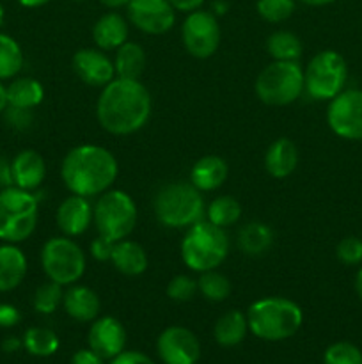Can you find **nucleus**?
<instances>
[{"mask_svg":"<svg viewBox=\"0 0 362 364\" xmlns=\"http://www.w3.org/2000/svg\"><path fill=\"white\" fill-rule=\"evenodd\" d=\"M153 98L141 80L116 77L102 89L96 102V119L110 135L137 134L148 124Z\"/></svg>","mask_w":362,"mask_h":364,"instance_id":"f257e3e1","label":"nucleus"},{"mask_svg":"<svg viewBox=\"0 0 362 364\" xmlns=\"http://www.w3.org/2000/svg\"><path fill=\"white\" fill-rule=\"evenodd\" d=\"M119 164L110 149L98 144H80L70 149L60 164V178L71 194L94 198L116 183Z\"/></svg>","mask_w":362,"mask_h":364,"instance_id":"f03ea898","label":"nucleus"},{"mask_svg":"<svg viewBox=\"0 0 362 364\" xmlns=\"http://www.w3.org/2000/svg\"><path fill=\"white\" fill-rule=\"evenodd\" d=\"M248 333L263 341H284L293 338L304 323V313L295 301L286 297H265L247 309Z\"/></svg>","mask_w":362,"mask_h":364,"instance_id":"7ed1b4c3","label":"nucleus"},{"mask_svg":"<svg viewBox=\"0 0 362 364\" xmlns=\"http://www.w3.org/2000/svg\"><path fill=\"white\" fill-rule=\"evenodd\" d=\"M155 217L167 230H188L204 219L206 205L202 192L190 181H169L153 198Z\"/></svg>","mask_w":362,"mask_h":364,"instance_id":"20e7f679","label":"nucleus"},{"mask_svg":"<svg viewBox=\"0 0 362 364\" xmlns=\"http://www.w3.org/2000/svg\"><path fill=\"white\" fill-rule=\"evenodd\" d=\"M181 259L192 272L216 270L229 255V238L226 230L202 219L190 226L180 245Z\"/></svg>","mask_w":362,"mask_h":364,"instance_id":"39448f33","label":"nucleus"},{"mask_svg":"<svg viewBox=\"0 0 362 364\" xmlns=\"http://www.w3.org/2000/svg\"><path fill=\"white\" fill-rule=\"evenodd\" d=\"M39 199L34 192L20 187H6L0 191V240L20 244L38 228Z\"/></svg>","mask_w":362,"mask_h":364,"instance_id":"423d86ee","label":"nucleus"},{"mask_svg":"<svg viewBox=\"0 0 362 364\" xmlns=\"http://www.w3.org/2000/svg\"><path fill=\"white\" fill-rule=\"evenodd\" d=\"M254 91L265 105H291L305 92L304 68L298 60H273L258 75Z\"/></svg>","mask_w":362,"mask_h":364,"instance_id":"0eeeda50","label":"nucleus"},{"mask_svg":"<svg viewBox=\"0 0 362 364\" xmlns=\"http://www.w3.org/2000/svg\"><path fill=\"white\" fill-rule=\"evenodd\" d=\"M138 210L135 199L119 188H109L98 196L94 205V224L98 235L110 242L124 240L137 226Z\"/></svg>","mask_w":362,"mask_h":364,"instance_id":"6e6552de","label":"nucleus"},{"mask_svg":"<svg viewBox=\"0 0 362 364\" xmlns=\"http://www.w3.org/2000/svg\"><path fill=\"white\" fill-rule=\"evenodd\" d=\"M348 78V64L336 50H322L311 57L304 68V91L316 102H330L341 91Z\"/></svg>","mask_w":362,"mask_h":364,"instance_id":"1a4fd4ad","label":"nucleus"},{"mask_svg":"<svg viewBox=\"0 0 362 364\" xmlns=\"http://www.w3.org/2000/svg\"><path fill=\"white\" fill-rule=\"evenodd\" d=\"M39 259L45 276L60 287H71L78 283L87 267L85 252L73 238L66 235L48 238L43 244Z\"/></svg>","mask_w":362,"mask_h":364,"instance_id":"9d476101","label":"nucleus"},{"mask_svg":"<svg viewBox=\"0 0 362 364\" xmlns=\"http://www.w3.org/2000/svg\"><path fill=\"white\" fill-rule=\"evenodd\" d=\"M220 39L222 31L212 11L197 9L187 14L181 25V41L192 57L209 59L219 50Z\"/></svg>","mask_w":362,"mask_h":364,"instance_id":"9b49d317","label":"nucleus"},{"mask_svg":"<svg viewBox=\"0 0 362 364\" xmlns=\"http://www.w3.org/2000/svg\"><path fill=\"white\" fill-rule=\"evenodd\" d=\"M327 124L344 141H362V89H346L327 107Z\"/></svg>","mask_w":362,"mask_h":364,"instance_id":"f8f14e48","label":"nucleus"},{"mask_svg":"<svg viewBox=\"0 0 362 364\" xmlns=\"http://www.w3.org/2000/svg\"><path fill=\"white\" fill-rule=\"evenodd\" d=\"M128 21L149 36H162L176 23V11L169 0H130L126 6Z\"/></svg>","mask_w":362,"mask_h":364,"instance_id":"ddd939ff","label":"nucleus"},{"mask_svg":"<svg viewBox=\"0 0 362 364\" xmlns=\"http://www.w3.org/2000/svg\"><path fill=\"white\" fill-rule=\"evenodd\" d=\"M156 352L163 364H195L201 358V343L187 327L170 326L160 333Z\"/></svg>","mask_w":362,"mask_h":364,"instance_id":"4468645a","label":"nucleus"},{"mask_svg":"<svg viewBox=\"0 0 362 364\" xmlns=\"http://www.w3.org/2000/svg\"><path fill=\"white\" fill-rule=\"evenodd\" d=\"M77 77L91 87L103 89L116 78L114 59L99 48H80L71 59Z\"/></svg>","mask_w":362,"mask_h":364,"instance_id":"2eb2a0df","label":"nucleus"},{"mask_svg":"<svg viewBox=\"0 0 362 364\" xmlns=\"http://www.w3.org/2000/svg\"><path fill=\"white\" fill-rule=\"evenodd\" d=\"M87 343L91 350L110 361L126 347V329L116 316H99L91 322Z\"/></svg>","mask_w":362,"mask_h":364,"instance_id":"dca6fc26","label":"nucleus"},{"mask_svg":"<svg viewBox=\"0 0 362 364\" xmlns=\"http://www.w3.org/2000/svg\"><path fill=\"white\" fill-rule=\"evenodd\" d=\"M55 220L62 235L70 238L80 237L94 224V205H91L89 198L71 194L57 208Z\"/></svg>","mask_w":362,"mask_h":364,"instance_id":"f3484780","label":"nucleus"},{"mask_svg":"<svg viewBox=\"0 0 362 364\" xmlns=\"http://www.w3.org/2000/svg\"><path fill=\"white\" fill-rule=\"evenodd\" d=\"M11 174L14 187L34 192L46 178L45 159L35 149H21L11 162Z\"/></svg>","mask_w":362,"mask_h":364,"instance_id":"a211bd4d","label":"nucleus"},{"mask_svg":"<svg viewBox=\"0 0 362 364\" xmlns=\"http://www.w3.org/2000/svg\"><path fill=\"white\" fill-rule=\"evenodd\" d=\"M62 308L75 322L89 323L98 318L102 304H99L98 294L92 288L75 283L67 287V290H64Z\"/></svg>","mask_w":362,"mask_h":364,"instance_id":"6ab92c4d","label":"nucleus"},{"mask_svg":"<svg viewBox=\"0 0 362 364\" xmlns=\"http://www.w3.org/2000/svg\"><path fill=\"white\" fill-rule=\"evenodd\" d=\"M128 20L117 11H109L102 14L92 25V39L96 48L103 52H112L128 41Z\"/></svg>","mask_w":362,"mask_h":364,"instance_id":"aec40b11","label":"nucleus"},{"mask_svg":"<svg viewBox=\"0 0 362 364\" xmlns=\"http://www.w3.org/2000/svg\"><path fill=\"white\" fill-rule=\"evenodd\" d=\"M27 256L16 244L0 245V294L13 291L27 276Z\"/></svg>","mask_w":362,"mask_h":364,"instance_id":"412c9836","label":"nucleus"},{"mask_svg":"<svg viewBox=\"0 0 362 364\" xmlns=\"http://www.w3.org/2000/svg\"><path fill=\"white\" fill-rule=\"evenodd\" d=\"M298 166V149L295 142L287 137L275 139L266 148L265 169L266 173L277 180L291 176Z\"/></svg>","mask_w":362,"mask_h":364,"instance_id":"4be33fe9","label":"nucleus"},{"mask_svg":"<svg viewBox=\"0 0 362 364\" xmlns=\"http://www.w3.org/2000/svg\"><path fill=\"white\" fill-rule=\"evenodd\" d=\"M229 167L227 162L219 155L201 156L197 162L192 166L190 183L201 192H213L224 185L227 180Z\"/></svg>","mask_w":362,"mask_h":364,"instance_id":"5701e85b","label":"nucleus"},{"mask_svg":"<svg viewBox=\"0 0 362 364\" xmlns=\"http://www.w3.org/2000/svg\"><path fill=\"white\" fill-rule=\"evenodd\" d=\"M110 262H112L114 269L117 272L128 277L141 276V274H144L148 270L149 265L148 252L144 251V247L141 244H137V242L128 240V238L114 244Z\"/></svg>","mask_w":362,"mask_h":364,"instance_id":"b1692460","label":"nucleus"},{"mask_svg":"<svg viewBox=\"0 0 362 364\" xmlns=\"http://www.w3.org/2000/svg\"><path fill=\"white\" fill-rule=\"evenodd\" d=\"M7 105L16 109L34 110L45 100V87L39 80L32 77L13 78L9 85H6Z\"/></svg>","mask_w":362,"mask_h":364,"instance_id":"393cba45","label":"nucleus"},{"mask_svg":"<svg viewBox=\"0 0 362 364\" xmlns=\"http://www.w3.org/2000/svg\"><path fill=\"white\" fill-rule=\"evenodd\" d=\"M273 244V231L265 223H247L240 228L238 231V249L243 252L245 256H258L266 255Z\"/></svg>","mask_w":362,"mask_h":364,"instance_id":"a878e982","label":"nucleus"},{"mask_svg":"<svg viewBox=\"0 0 362 364\" xmlns=\"http://www.w3.org/2000/svg\"><path fill=\"white\" fill-rule=\"evenodd\" d=\"M248 333L247 315L241 311H227L220 316L213 327V338L224 348H233L245 340Z\"/></svg>","mask_w":362,"mask_h":364,"instance_id":"bb28decb","label":"nucleus"},{"mask_svg":"<svg viewBox=\"0 0 362 364\" xmlns=\"http://www.w3.org/2000/svg\"><path fill=\"white\" fill-rule=\"evenodd\" d=\"M114 68H116V77L131 78V80H141V75L146 68V52L138 43L126 41L116 50L114 57Z\"/></svg>","mask_w":362,"mask_h":364,"instance_id":"cd10ccee","label":"nucleus"},{"mask_svg":"<svg viewBox=\"0 0 362 364\" xmlns=\"http://www.w3.org/2000/svg\"><path fill=\"white\" fill-rule=\"evenodd\" d=\"M206 220L215 224L216 228H226L234 226L241 217V205L238 203L236 198L233 196H216L215 199L209 201L206 206Z\"/></svg>","mask_w":362,"mask_h":364,"instance_id":"c85d7f7f","label":"nucleus"},{"mask_svg":"<svg viewBox=\"0 0 362 364\" xmlns=\"http://www.w3.org/2000/svg\"><path fill=\"white\" fill-rule=\"evenodd\" d=\"M266 52L273 60H298L304 52L300 38L290 31H275L266 39Z\"/></svg>","mask_w":362,"mask_h":364,"instance_id":"c756f323","label":"nucleus"},{"mask_svg":"<svg viewBox=\"0 0 362 364\" xmlns=\"http://www.w3.org/2000/svg\"><path fill=\"white\" fill-rule=\"evenodd\" d=\"M23 50L9 34L0 32V80H13L23 68Z\"/></svg>","mask_w":362,"mask_h":364,"instance_id":"7c9ffc66","label":"nucleus"},{"mask_svg":"<svg viewBox=\"0 0 362 364\" xmlns=\"http://www.w3.org/2000/svg\"><path fill=\"white\" fill-rule=\"evenodd\" d=\"M60 347L59 336L48 327H31L23 334V348L35 358H50Z\"/></svg>","mask_w":362,"mask_h":364,"instance_id":"2f4dec72","label":"nucleus"},{"mask_svg":"<svg viewBox=\"0 0 362 364\" xmlns=\"http://www.w3.org/2000/svg\"><path fill=\"white\" fill-rule=\"evenodd\" d=\"M197 291L209 302H222L231 295V281L216 270L202 272L197 279Z\"/></svg>","mask_w":362,"mask_h":364,"instance_id":"473e14b6","label":"nucleus"},{"mask_svg":"<svg viewBox=\"0 0 362 364\" xmlns=\"http://www.w3.org/2000/svg\"><path fill=\"white\" fill-rule=\"evenodd\" d=\"M62 297L64 287L48 279L41 287H38L34 299H32V304H34L35 311L41 313V315H52L59 309V306H62Z\"/></svg>","mask_w":362,"mask_h":364,"instance_id":"72a5a7b5","label":"nucleus"},{"mask_svg":"<svg viewBox=\"0 0 362 364\" xmlns=\"http://www.w3.org/2000/svg\"><path fill=\"white\" fill-rule=\"evenodd\" d=\"M297 9V0H258L256 11L268 23H283L290 20Z\"/></svg>","mask_w":362,"mask_h":364,"instance_id":"f704fd0d","label":"nucleus"},{"mask_svg":"<svg viewBox=\"0 0 362 364\" xmlns=\"http://www.w3.org/2000/svg\"><path fill=\"white\" fill-rule=\"evenodd\" d=\"M323 364H362V350L350 341H336L327 347Z\"/></svg>","mask_w":362,"mask_h":364,"instance_id":"c9c22d12","label":"nucleus"},{"mask_svg":"<svg viewBox=\"0 0 362 364\" xmlns=\"http://www.w3.org/2000/svg\"><path fill=\"white\" fill-rule=\"evenodd\" d=\"M167 297L174 302H187L197 291V279L187 276V274H177L167 284Z\"/></svg>","mask_w":362,"mask_h":364,"instance_id":"e433bc0d","label":"nucleus"},{"mask_svg":"<svg viewBox=\"0 0 362 364\" xmlns=\"http://www.w3.org/2000/svg\"><path fill=\"white\" fill-rule=\"evenodd\" d=\"M336 256L344 265H358V263H362V240L357 237H344L337 244Z\"/></svg>","mask_w":362,"mask_h":364,"instance_id":"4c0bfd02","label":"nucleus"},{"mask_svg":"<svg viewBox=\"0 0 362 364\" xmlns=\"http://www.w3.org/2000/svg\"><path fill=\"white\" fill-rule=\"evenodd\" d=\"M4 116H6L7 124L18 132L28 130L34 123V114L28 109H16V107L7 105V109L4 110Z\"/></svg>","mask_w":362,"mask_h":364,"instance_id":"58836bf2","label":"nucleus"},{"mask_svg":"<svg viewBox=\"0 0 362 364\" xmlns=\"http://www.w3.org/2000/svg\"><path fill=\"white\" fill-rule=\"evenodd\" d=\"M116 242L106 240L105 237L98 235L94 240L91 242V256L98 262H110V255H112V247Z\"/></svg>","mask_w":362,"mask_h":364,"instance_id":"ea45409f","label":"nucleus"},{"mask_svg":"<svg viewBox=\"0 0 362 364\" xmlns=\"http://www.w3.org/2000/svg\"><path fill=\"white\" fill-rule=\"evenodd\" d=\"M110 364H156L148 354L138 350H123L119 355L110 359Z\"/></svg>","mask_w":362,"mask_h":364,"instance_id":"a19ab883","label":"nucleus"},{"mask_svg":"<svg viewBox=\"0 0 362 364\" xmlns=\"http://www.w3.org/2000/svg\"><path fill=\"white\" fill-rule=\"evenodd\" d=\"M21 320V313L18 311L16 306L13 304H0V327L2 329H11L18 326Z\"/></svg>","mask_w":362,"mask_h":364,"instance_id":"79ce46f5","label":"nucleus"},{"mask_svg":"<svg viewBox=\"0 0 362 364\" xmlns=\"http://www.w3.org/2000/svg\"><path fill=\"white\" fill-rule=\"evenodd\" d=\"M71 364H106L105 359L91 348H80L71 358Z\"/></svg>","mask_w":362,"mask_h":364,"instance_id":"37998d69","label":"nucleus"},{"mask_svg":"<svg viewBox=\"0 0 362 364\" xmlns=\"http://www.w3.org/2000/svg\"><path fill=\"white\" fill-rule=\"evenodd\" d=\"M170 6L174 7V11H181V13H192V11L202 9L204 6V0H169Z\"/></svg>","mask_w":362,"mask_h":364,"instance_id":"c03bdc74","label":"nucleus"},{"mask_svg":"<svg viewBox=\"0 0 362 364\" xmlns=\"http://www.w3.org/2000/svg\"><path fill=\"white\" fill-rule=\"evenodd\" d=\"M13 185V174H11V164L0 159V187L6 188Z\"/></svg>","mask_w":362,"mask_h":364,"instance_id":"a18cd8bd","label":"nucleus"},{"mask_svg":"<svg viewBox=\"0 0 362 364\" xmlns=\"http://www.w3.org/2000/svg\"><path fill=\"white\" fill-rule=\"evenodd\" d=\"M21 347H23V340H20V338L16 336H9L2 341V350L7 352V354H14V352L20 350Z\"/></svg>","mask_w":362,"mask_h":364,"instance_id":"49530a36","label":"nucleus"},{"mask_svg":"<svg viewBox=\"0 0 362 364\" xmlns=\"http://www.w3.org/2000/svg\"><path fill=\"white\" fill-rule=\"evenodd\" d=\"M99 2H102L106 9L117 11V9H123V7H126L130 0H99Z\"/></svg>","mask_w":362,"mask_h":364,"instance_id":"de8ad7c7","label":"nucleus"},{"mask_svg":"<svg viewBox=\"0 0 362 364\" xmlns=\"http://www.w3.org/2000/svg\"><path fill=\"white\" fill-rule=\"evenodd\" d=\"M21 7H27V9H35V7H43L46 6L52 0H16Z\"/></svg>","mask_w":362,"mask_h":364,"instance_id":"09e8293b","label":"nucleus"},{"mask_svg":"<svg viewBox=\"0 0 362 364\" xmlns=\"http://www.w3.org/2000/svg\"><path fill=\"white\" fill-rule=\"evenodd\" d=\"M7 109V91L4 82L0 80V114H4V110Z\"/></svg>","mask_w":362,"mask_h":364,"instance_id":"8fccbe9b","label":"nucleus"},{"mask_svg":"<svg viewBox=\"0 0 362 364\" xmlns=\"http://www.w3.org/2000/svg\"><path fill=\"white\" fill-rule=\"evenodd\" d=\"M298 2L305 4V6H311V7H323V6H329V4H334L336 0H298Z\"/></svg>","mask_w":362,"mask_h":364,"instance_id":"3c124183","label":"nucleus"},{"mask_svg":"<svg viewBox=\"0 0 362 364\" xmlns=\"http://www.w3.org/2000/svg\"><path fill=\"white\" fill-rule=\"evenodd\" d=\"M213 14H224V13H227V4L226 2H222V0H216V2H213V11H212Z\"/></svg>","mask_w":362,"mask_h":364,"instance_id":"603ef678","label":"nucleus"},{"mask_svg":"<svg viewBox=\"0 0 362 364\" xmlns=\"http://www.w3.org/2000/svg\"><path fill=\"white\" fill-rule=\"evenodd\" d=\"M355 290H357V295L362 301V269L358 270L357 276H355Z\"/></svg>","mask_w":362,"mask_h":364,"instance_id":"864d4df0","label":"nucleus"},{"mask_svg":"<svg viewBox=\"0 0 362 364\" xmlns=\"http://www.w3.org/2000/svg\"><path fill=\"white\" fill-rule=\"evenodd\" d=\"M4 18H6V9H4V6L0 4V27H2L4 23Z\"/></svg>","mask_w":362,"mask_h":364,"instance_id":"5fc2aeb1","label":"nucleus"},{"mask_svg":"<svg viewBox=\"0 0 362 364\" xmlns=\"http://www.w3.org/2000/svg\"><path fill=\"white\" fill-rule=\"evenodd\" d=\"M73 2H84V0H73Z\"/></svg>","mask_w":362,"mask_h":364,"instance_id":"6e6d98bb","label":"nucleus"},{"mask_svg":"<svg viewBox=\"0 0 362 364\" xmlns=\"http://www.w3.org/2000/svg\"><path fill=\"white\" fill-rule=\"evenodd\" d=\"M195 364H201V363H195Z\"/></svg>","mask_w":362,"mask_h":364,"instance_id":"4d7b16f0","label":"nucleus"}]
</instances>
